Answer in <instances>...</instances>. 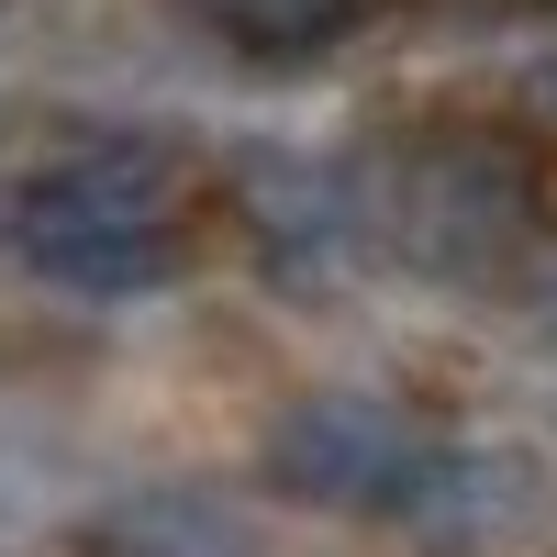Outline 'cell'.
<instances>
[{
	"mask_svg": "<svg viewBox=\"0 0 557 557\" xmlns=\"http://www.w3.org/2000/svg\"><path fill=\"white\" fill-rule=\"evenodd\" d=\"M12 246L67 278V290H168L190 268V201H178V168L157 146H78L45 178H23L12 201Z\"/></svg>",
	"mask_w": 557,
	"mask_h": 557,
	"instance_id": "1",
	"label": "cell"
},
{
	"mask_svg": "<svg viewBox=\"0 0 557 557\" xmlns=\"http://www.w3.org/2000/svg\"><path fill=\"white\" fill-rule=\"evenodd\" d=\"M368 223L424 278H491L535 246V168L491 123H424L401 168L368 190Z\"/></svg>",
	"mask_w": 557,
	"mask_h": 557,
	"instance_id": "2",
	"label": "cell"
},
{
	"mask_svg": "<svg viewBox=\"0 0 557 557\" xmlns=\"http://www.w3.org/2000/svg\"><path fill=\"white\" fill-rule=\"evenodd\" d=\"M257 469H268L278 502H312V513H412L435 446L380 391H290L268 412Z\"/></svg>",
	"mask_w": 557,
	"mask_h": 557,
	"instance_id": "3",
	"label": "cell"
},
{
	"mask_svg": "<svg viewBox=\"0 0 557 557\" xmlns=\"http://www.w3.org/2000/svg\"><path fill=\"white\" fill-rule=\"evenodd\" d=\"M235 212H246L257 246L312 257V268L368 235V190L335 157H301V146H235Z\"/></svg>",
	"mask_w": 557,
	"mask_h": 557,
	"instance_id": "4",
	"label": "cell"
},
{
	"mask_svg": "<svg viewBox=\"0 0 557 557\" xmlns=\"http://www.w3.org/2000/svg\"><path fill=\"white\" fill-rule=\"evenodd\" d=\"M524 513H535L524 457H435L424 491H412V524L424 535H513Z\"/></svg>",
	"mask_w": 557,
	"mask_h": 557,
	"instance_id": "5",
	"label": "cell"
},
{
	"mask_svg": "<svg viewBox=\"0 0 557 557\" xmlns=\"http://www.w3.org/2000/svg\"><path fill=\"white\" fill-rule=\"evenodd\" d=\"M190 12L235 45V57H268V67H290V57H323V45H346L380 0H190Z\"/></svg>",
	"mask_w": 557,
	"mask_h": 557,
	"instance_id": "6",
	"label": "cell"
},
{
	"mask_svg": "<svg viewBox=\"0 0 557 557\" xmlns=\"http://www.w3.org/2000/svg\"><path fill=\"white\" fill-rule=\"evenodd\" d=\"M535 323H546V335H557V257L535 268Z\"/></svg>",
	"mask_w": 557,
	"mask_h": 557,
	"instance_id": "7",
	"label": "cell"
},
{
	"mask_svg": "<svg viewBox=\"0 0 557 557\" xmlns=\"http://www.w3.org/2000/svg\"><path fill=\"white\" fill-rule=\"evenodd\" d=\"M535 101H546V123H557V57H546V67H535Z\"/></svg>",
	"mask_w": 557,
	"mask_h": 557,
	"instance_id": "8",
	"label": "cell"
}]
</instances>
